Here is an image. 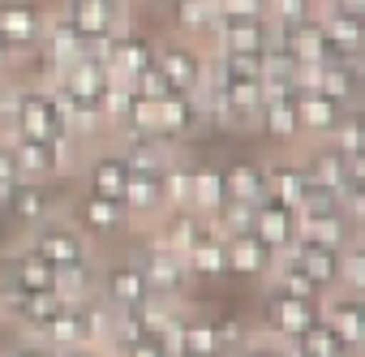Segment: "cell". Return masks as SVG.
<instances>
[{
	"label": "cell",
	"mask_w": 365,
	"mask_h": 357,
	"mask_svg": "<svg viewBox=\"0 0 365 357\" xmlns=\"http://www.w3.org/2000/svg\"><path fill=\"white\" fill-rule=\"evenodd\" d=\"M14 134L22 138H39V142H65L73 138L69 129V112L56 95V86L31 78V82H14Z\"/></svg>",
	"instance_id": "6da1fadb"
},
{
	"label": "cell",
	"mask_w": 365,
	"mask_h": 357,
	"mask_svg": "<svg viewBox=\"0 0 365 357\" xmlns=\"http://www.w3.org/2000/svg\"><path fill=\"white\" fill-rule=\"evenodd\" d=\"M142 241L133 246V258L142 263V276H146V288L155 301H168V306H190L194 297V276H190V263L185 254L168 250L163 241H155L150 233H138Z\"/></svg>",
	"instance_id": "7a4b0ae2"
},
{
	"label": "cell",
	"mask_w": 365,
	"mask_h": 357,
	"mask_svg": "<svg viewBox=\"0 0 365 357\" xmlns=\"http://www.w3.org/2000/svg\"><path fill=\"white\" fill-rule=\"evenodd\" d=\"M35 258H43L52 271H61V267H78V263H91V258H99V250L91 246V237L65 216V211H56V216H48L43 224H35L31 233H22L18 237Z\"/></svg>",
	"instance_id": "3957f363"
},
{
	"label": "cell",
	"mask_w": 365,
	"mask_h": 357,
	"mask_svg": "<svg viewBox=\"0 0 365 357\" xmlns=\"http://www.w3.org/2000/svg\"><path fill=\"white\" fill-rule=\"evenodd\" d=\"M86 237H91V246L99 250V246H125L129 237H133V224H129V211H125V203L120 198H99V194H86V190H78V198L69 203V211H65Z\"/></svg>",
	"instance_id": "277c9868"
},
{
	"label": "cell",
	"mask_w": 365,
	"mask_h": 357,
	"mask_svg": "<svg viewBox=\"0 0 365 357\" xmlns=\"http://www.w3.org/2000/svg\"><path fill=\"white\" fill-rule=\"evenodd\" d=\"M52 5L86 44H99L133 22V0H52Z\"/></svg>",
	"instance_id": "5b68a950"
},
{
	"label": "cell",
	"mask_w": 365,
	"mask_h": 357,
	"mask_svg": "<svg viewBox=\"0 0 365 357\" xmlns=\"http://www.w3.org/2000/svg\"><path fill=\"white\" fill-rule=\"evenodd\" d=\"M314 323H318V301H305V297H292V293H279V288L262 284L254 331H262L271 340H297Z\"/></svg>",
	"instance_id": "8992f818"
},
{
	"label": "cell",
	"mask_w": 365,
	"mask_h": 357,
	"mask_svg": "<svg viewBox=\"0 0 365 357\" xmlns=\"http://www.w3.org/2000/svg\"><path fill=\"white\" fill-rule=\"evenodd\" d=\"M155 65L163 69V78L172 82V91H185V95H198L202 82H207V48L180 39V35H155Z\"/></svg>",
	"instance_id": "52a82bcc"
},
{
	"label": "cell",
	"mask_w": 365,
	"mask_h": 357,
	"mask_svg": "<svg viewBox=\"0 0 365 357\" xmlns=\"http://www.w3.org/2000/svg\"><path fill=\"white\" fill-rule=\"evenodd\" d=\"M99 301L112 310L150 301V288H146V276H142V263L133 258V250H116V254L99 258Z\"/></svg>",
	"instance_id": "ba28073f"
},
{
	"label": "cell",
	"mask_w": 365,
	"mask_h": 357,
	"mask_svg": "<svg viewBox=\"0 0 365 357\" xmlns=\"http://www.w3.org/2000/svg\"><path fill=\"white\" fill-rule=\"evenodd\" d=\"M129 159L112 146V142H95L86 146L82 164H78V181L86 194H99V198H125V186H129Z\"/></svg>",
	"instance_id": "9c48e42d"
},
{
	"label": "cell",
	"mask_w": 365,
	"mask_h": 357,
	"mask_svg": "<svg viewBox=\"0 0 365 357\" xmlns=\"http://www.w3.org/2000/svg\"><path fill=\"white\" fill-rule=\"evenodd\" d=\"M48 14H52V0H0V39L31 61L43 39Z\"/></svg>",
	"instance_id": "30bf717a"
},
{
	"label": "cell",
	"mask_w": 365,
	"mask_h": 357,
	"mask_svg": "<svg viewBox=\"0 0 365 357\" xmlns=\"http://www.w3.org/2000/svg\"><path fill=\"white\" fill-rule=\"evenodd\" d=\"M155 134L168 146H190L198 134H207V116H202V99L185 95V91H172L155 104Z\"/></svg>",
	"instance_id": "8fae6325"
},
{
	"label": "cell",
	"mask_w": 365,
	"mask_h": 357,
	"mask_svg": "<svg viewBox=\"0 0 365 357\" xmlns=\"http://www.w3.org/2000/svg\"><path fill=\"white\" fill-rule=\"evenodd\" d=\"M56 211H61V198H56L52 181H18L14 194L5 198V207H0V220L22 237V233H31L35 224H43Z\"/></svg>",
	"instance_id": "7c38bea8"
},
{
	"label": "cell",
	"mask_w": 365,
	"mask_h": 357,
	"mask_svg": "<svg viewBox=\"0 0 365 357\" xmlns=\"http://www.w3.org/2000/svg\"><path fill=\"white\" fill-rule=\"evenodd\" d=\"M262 164H267V198L301 211V203L309 194V176H305L301 155L297 151H271V155H262Z\"/></svg>",
	"instance_id": "4fadbf2b"
},
{
	"label": "cell",
	"mask_w": 365,
	"mask_h": 357,
	"mask_svg": "<svg viewBox=\"0 0 365 357\" xmlns=\"http://www.w3.org/2000/svg\"><path fill=\"white\" fill-rule=\"evenodd\" d=\"M271 48V22H250V18H220L207 44V56H228V52H254L262 56Z\"/></svg>",
	"instance_id": "5bb4252c"
},
{
	"label": "cell",
	"mask_w": 365,
	"mask_h": 357,
	"mask_svg": "<svg viewBox=\"0 0 365 357\" xmlns=\"http://www.w3.org/2000/svg\"><path fill=\"white\" fill-rule=\"evenodd\" d=\"M318 318H322L348 348L361 353V344H365V297L331 288V293L318 301Z\"/></svg>",
	"instance_id": "9a60e30c"
},
{
	"label": "cell",
	"mask_w": 365,
	"mask_h": 357,
	"mask_svg": "<svg viewBox=\"0 0 365 357\" xmlns=\"http://www.w3.org/2000/svg\"><path fill=\"white\" fill-rule=\"evenodd\" d=\"M297 155H301V164H305V176L314 186H322V190H331V194H339V186L348 181L352 172H365V159H344L339 151H331L327 142H305V146H297Z\"/></svg>",
	"instance_id": "2e32d148"
},
{
	"label": "cell",
	"mask_w": 365,
	"mask_h": 357,
	"mask_svg": "<svg viewBox=\"0 0 365 357\" xmlns=\"http://www.w3.org/2000/svg\"><path fill=\"white\" fill-rule=\"evenodd\" d=\"M258 134L271 142V151H297V146H301L297 95H262V108H258Z\"/></svg>",
	"instance_id": "e0dca14e"
},
{
	"label": "cell",
	"mask_w": 365,
	"mask_h": 357,
	"mask_svg": "<svg viewBox=\"0 0 365 357\" xmlns=\"http://www.w3.org/2000/svg\"><path fill=\"white\" fill-rule=\"evenodd\" d=\"M163 18H168V35H180V39H190L198 48L211 44V31L220 22L215 0H172L163 9Z\"/></svg>",
	"instance_id": "ac0fdd59"
},
{
	"label": "cell",
	"mask_w": 365,
	"mask_h": 357,
	"mask_svg": "<svg viewBox=\"0 0 365 357\" xmlns=\"http://www.w3.org/2000/svg\"><path fill=\"white\" fill-rule=\"evenodd\" d=\"M258 241H267L275 254H288L292 246H297V237H301V220H297V211L292 207H284V203H275V198H262L258 207H254V228H250Z\"/></svg>",
	"instance_id": "d6986e66"
},
{
	"label": "cell",
	"mask_w": 365,
	"mask_h": 357,
	"mask_svg": "<svg viewBox=\"0 0 365 357\" xmlns=\"http://www.w3.org/2000/svg\"><path fill=\"white\" fill-rule=\"evenodd\" d=\"M224 254H228V276H241V280H262L267 284V276H271V267H275V250L267 246V241H258L254 233H232V237H224Z\"/></svg>",
	"instance_id": "ffe728a7"
},
{
	"label": "cell",
	"mask_w": 365,
	"mask_h": 357,
	"mask_svg": "<svg viewBox=\"0 0 365 357\" xmlns=\"http://www.w3.org/2000/svg\"><path fill=\"white\" fill-rule=\"evenodd\" d=\"M348 108H339L335 99H327L322 91H297V125H301V146L305 142H327L331 129L339 125Z\"/></svg>",
	"instance_id": "44dd1931"
},
{
	"label": "cell",
	"mask_w": 365,
	"mask_h": 357,
	"mask_svg": "<svg viewBox=\"0 0 365 357\" xmlns=\"http://www.w3.org/2000/svg\"><path fill=\"white\" fill-rule=\"evenodd\" d=\"M224 190H228V203L258 207L267 198V164L254 159V155H241V159L224 164Z\"/></svg>",
	"instance_id": "7402d4cb"
},
{
	"label": "cell",
	"mask_w": 365,
	"mask_h": 357,
	"mask_svg": "<svg viewBox=\"0 0 365 357\" xmlns=\"http://www.w3.org/2000/svg\"><path fill=\"white\" fill-rule=\"evenodd\" d=\"M228 203V190H224V164L215 159H194V181H190V211L194 216H207L215 220Z\"/></svg>",
	"instance_id": "603a6c76"
},
{
	"label": "cell",
	"mask_w": 365,
	"mask_h": 357,
	"mask_svg": "<svg viewBox=\"0 0 365 357\" xmlns=\"http://www.w3.org/2000/svg\"><path fill=\"white\" fill-rule=\"evenodd\" d=\"M361 86H365L361 61H339V65H322L318 69V86L314 91H322L339 108H361Z\"/></svg>",
	"instance_id": "cb8c5ba5"
},
{
	"label": "cell",
	"mask_w": 365,
	"mask_h": 357,
	"mask_svg": "<svg viewBox=\"0 0 365 357\" xmlns=\"http://www.w3.org/2000/svg\"><path fill=\"white\" fill-rule=\"evenodd\" d=\"M185 263H190V276H194V284H215V280H228L224 233H211V237H202L194 250H185Z\"/></svg>",
	"instance_id": "d4e9b609"
},
{
	"label": "cell",
	"mask_w": 365,
	"mask_h": 357,
	"mask_svg": "<svg viewBox=\"0 0 365 357\" xmlns=\"http://www.w3.org/2000/svg\"><path fill=\"white\" fill-rule=\"evenodd\" d=\"M309 276H314V284H322L327 293L335 288V280H339V250H331V246H318V241H305V237H297V246L288 250Z\"/></svg>",
	"instance_id": "484cf974"
},
{
	"label": "cell",
	"mask_w": 365,
	"mask_h": 357,
	"mask_svg": "<svg viewBox=\"0 0 365 357\" xmlns=\"http://www.w3.org/2000/svg\"><path fill=\"white\" fill-rule=\"evenodd\" d=\"M314 18H318L322 35H327L339 52L361 56V48H365V18H348V14H331V9H318Z\"/></svg>",
	"instance_id": "4316f807"
},
{
	"label": "cell",
	"mask_w": 365,
	"mask_h": 357,
	"mask_svg": "<svg viewBox=\"0 0 365 357\" xmlns=\"http://www.w3.org/2000/svg\"><path fill=\"white\" fill-rule=\"evenodd\" d=\"M52 293H61L65 301H91V297H99V258L78 263V267H61L52 276Z\"/></svg>",
	"instance_id": "83f0119b"
},
{
	"label": "cell",
	"mask_w": 365,
	"mask_h": 357,
	"mask_svg": "<svg viewBox=\"0 0 365 357\" xmlns=\"http://www.w3.org/2000/svg\"><path fill=\"white\" fill-rule=\"evenodd\" d=\"M331 151H339L344 159H365V125H361V108H348L339 116V125L327 138Z\"/></svg>",
	"instance_id": "f1b7e54d"
},
{
	"label": "cell",
	"mask_w": 365,
	"mask_h": 357,
	"mask_svg": "<svg viewBox=\"0 0 365 357\" xmlns=\"http://www.w3.org/2000/svg\"><path fill=\"white\" fill-rule=\"evenodd\" d=\"M335 288L365 297V246H361V237L339 250V280H335Z\"/></svg>",
	"instance_id": "f546056e"
},
{
	"label": "cell",
	"mask_w": 365,
	"mask_h": 357,
	"mask_svg": "<svg viewBox=\"0 0 365 357\" xmlns=\"http://www.w3.org/2000/svg\"><path fill=\"white\" fill-rule=\"evenodd\" d=\"M129 91H133V95H142V99H150V104H159L163 95H172V82H168V78H163V69L150 61V65H142V69L133 74Z\"/></svg>",
	"instance_id": "4dcf8cb0"
},
{
	"label": "cell",
	"mask_w": 365,
	"mask_h": 357,
	"mask_svg": "<svg viewBox=\"0 0 365 357\" xmlns=\"http://www.w3.org/2000/svg\"><path fill=\"white\" fill-rule=\"evenodd\" d=\"M314 14H318V0H267V22L292 26V22H305Z\"/></svg>",
	"instance_id": "1f68e13d"
},
{
	"label": "cell",
	"mask_w": 365,
	"mask_h": 357,
	"mask_svg": "<svg viewBox=\"0 0 365 357\" xmlns=\"http://www.w3.org/2000/svg\"><path fill=\"white\" fill-rule=\"evenodd\" d=\"M215 14H220V18H250V22H262V18H267V0H215Z\"/></svg>",
	"instance_id": "d6a6232c"
},
{
	"label": "cell",
	"mask_w": 365,
	"mask_h": 357,
	"mask_svg": "<svg viewBox=\"0 0 365 357\" xmlns=\"http://www.w3.org/2000/svg\"><path fill=\"white\" fill-rule=\"evenodd\" d=\"M5 357H56V348L48 340H39V336H22L18 331V340L5 344Z\"/></svg>",
	"instance_id": "836d02e7"
},
{
	"label": "cell",
	"mask_w": 365,
	"mask_h": 357,
	"mask_svg": "<svg viewBox=\"0 0 365 357\" xmlns=\"http://www.w3.org/2000/svg\"><path fill=\"white\" fill-rule=\"evenodd\" d=\"M18 181H22V172H18V164H14V151H9L5 138H0V207H5V198L14 194Z\"/></svg>",
	"instance_id": "e575fe53"
},
{
	"label": "cell",
	"mask_w": 365,
	"mask_h": 357,
	"mask_svg": "<svg viewBox=\"0 0 365 357\" xmlns=\"http://www.w3.org/2000/svg\"><path fill=\"white\" fill-rule=\"evenodd\" d=\"M245 357H284V340H271V336H262V331L250 327V336H245Z\"/></svg>",
	"instance_id": "d590c367"
},
{
	"label": "cell",
	"mask_w": 365,
	"mask_h": 357,
	"mask_svg": "<svg viewBox=\"0 0 365 357\" xmlns=\"http://www.w3.org/2000/svg\"><path fill=\"white\" fill-rule=\"evenodd\" d=\"M22 65H26V56L0 39V82H18V69H22Z\"/></svg>",
	"instance_id": "8d00e7d4"
},
{
	"label": "cell",
	"mask_w": 365,
	"mask_h": 357,
	"mask_svg": "<svg viewBox=\"0 0 365 357\" xmlns=\"http://www.w3.org/2000/svg\"><path fill=\"white\" fill-rule=\"evenodd\" d=\"M318 9L348 14V18H365V0H318Z\"/></svg>",
	"instance_id": "74e56055"
},
{
	"label": "cell",
	"mask_w": 365,
	"mask_h": 357,
	"mask_svg": "<svg viewBox=\"0 0 365 357\" xmlns=\"http://www.w3.org/2000/svg\"><path fill=\"white\" fill-rule=\"evenodd\" d=\"M56 357H103L99 348H65V353H56Z\"/></svg>",
	"instance_id": "f35d334b"
},
{
	"label": "cell",
	"mask_w": 365,
	"mask_h": 357,
	"mask_svg": "<svg viewBox=\"0 0 365 357\" xmlns=\"http://www.w3.org/2000/svg\"><path fill=\"white\" fill-rule=\"evenodd\" d=\"M142 5H146V9H159V14H163V9L172 5V0H142Z\"/></svg>",
	"instance_id": "ab89813d"
},
{
	"label": "cell",
	"mask_w": 365,
	"mask_h": 357,
	"mask_svg": "<svg viewBox=\"0 0 365 357\" xmlns=\"http://www.w3.org/2000/svg\"><path fill=\"white\" fill-rule=\"evenodd\" d=\"M180 357H215V353H180Z\"/></svg>",
	"instance_id": "60d3db41"
},
{
	"label": "cell",
	"mask_w": 365,
	"mask_h": 357,
	"mask_svg": "<svg viewBox=\"0 0 365 357\" xmlns=\"http://www.w3.org/2000/svg\"><path fill=\"white\" fill-rule=\"evenodd\" d=\"M0 327H5V297H0Z\"/></svg>",
	"instance_id": "b9f144b4"
},
{
	"label": "cell",
	"mask_w": 365,
	"mask_h": 357,
	"mask_svg": "<svg viewBox=\"0 0 365 357\" xmlns=\"http://www.w3.org/2000/svg\"><path fill=\"white\" fill-rule=\"evenodd\" d=\"M5 91H9V82H0V99H5Z\"/></svg>",
	"instance_id": "7bdbcfd3"
},
{
	"label": "cell",
	"mask_w": 365,
	"mask_h": 357,
	"mask_svg": "<svg viewBox=\"0 0 365 357\" xmlns=\"http://www.w3.org/2000/svg\"><path fill=\"white\" fill-rule=\"evenodd\" d=\"M0 357H5V344H0Z\"/></svg>",
	"instance_id": "ee69618b"
},
{
	"label": "cell",
	"mask_w": 365,
	"mask_h": 357,
	"mask_svg": "<svg viewBox=\"0 0 365 357\" xmlns=\"http://www.w3.org/2000/svg\"><path fill=\"white\" fill-rule=\"evenodd\" d=\"M103 357H116V353H103Z\"/></svg>",
	"instance_id": "f6af8a7d"
}]
</instances>
